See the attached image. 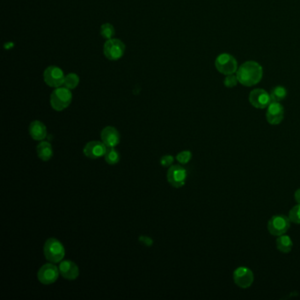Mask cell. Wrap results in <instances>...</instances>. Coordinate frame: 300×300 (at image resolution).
<instances>
[{"mask_svg":"<svg viewBox=\"0 0 300 300\" xmlns=\"http://www.w3.org/2000/svg\"><path fill=\"white\" fill-rule=\"evenodd\" d=\"M43 79L47 85L51 87H60L64 85V72L56 66H50L47 68L43 73Z\"/></svg>","mask_w":300,"mask_h":300,"instance_id":"cell-9","label":"cell"},{"mask_svg":"<svg viewBox=\"0 0 300 300\" xmlns=\"http://www.w3.org/2000/svg\"><path fill=\"white\" fill-rule=\"evenodd\" d=\"M59 275V269L54 265V263L51 262L46 263L40 268L37 273V277L40 283L45 285H50L57 281Z\"/></svg>","mask_w":300,"mask_h":300,"instance_id":"cell-6","label":"cell"},{"mask_svg":"<svg viewBox=\"0 0 300 300\" xmlns=\"http://www.w3.org/2000/svg\"><path fill=\"white\" fill-rule=\"evenodd\" d=\"M249 102L252 106L263 109L270 106L272 100L270 93L263 89L258 88L253 90L249 94Z\"/></svg>","mask_w":300,"mask_h":300,"instance_id":"cell-10","label":"cell"},{"mask_svg":"<svg viewBox=\"0 0 300 300\" xmlns=\"http://www.w3.org/2000/svg\"><path fill=\"white\" fill-rule=\"evenodd\" d=\"M293 243H292V239L287 235H281L278 236L276 240V248L283 254H287L289 252H291Z\"/></svg>","mask_w":300,"mask_h":300,"instance_id":"cell-18","label":"cell"},{"mask_svg":"<svg viewBox=\"0 0 300 300\" xmlns=\"http://www.w3.org/2000/svg\"><path fill=\"white\" fill-rule=\"evenodd\" d=\"M103 51L108 59L115 61L123 57L125 52V45L118 39H110L105 43Z\"/></svg>","mask_w":300,"mask_h":300,"instance_id":"cell-8","label":"cell"},{"mask_svg":"<svg viewBox=\"0 0 300 300\" xmlns=\"http://www.w3.org/2000/svg\"><path fill=\"white\" fill-rule=\"evenodd\" d=\"M28 131L31 137L35 141H43L46 138V126L40 121H34L30 123Z\"/></svg>","mask_w":300,"mask_h":300,"instance_id":"cell-16","label":"cell"},{"mask_svg":"<svg viewBox=\"0 0 300 300\" xmlns=\"http://www.w3.org/2000/svg\"><path fill=\"white\" fill-rule=\"evenodd\" d=\"M166 178L171 186L179 189L185 185L188 178V172L186 168L182 165H171L169 169L167 170Z\"/></svg>","mask_w":300,"mask_h":300,"instance_id":"cell-5","label":"cell"},{"mask_svg":"<svg viewBox=\"0 0 300 300\" xmlns=\"http://www.w3.org/2000/svg\"><path fill=\"white\" fill-rule=\"evenodd\" d=\"M104 158L105 161L109 165H115L120 161V154L114 148H108Z\"/></svg>","mask_w":300,"mask_h":300,"instance_id":"cell-20","label":"cell"},{"mask_svg":"<svg viewBox=\"0 0 300 300\" xmlns=\"http://www.w3.org/2000/svg\"><path fill=\"white\" fill-rule=\"evenodd\" d=\"M238 82H239V81L237 79V76L233 75V74H230V75H226V77H225L224 85L228 88H232V87L236 86Z\"/></svg>","mask_w":300,"mask_h":300,"instance_id":"cell-25","label":"cell"},{"mask_svg":"<svg viewBox=\"0 0 300 300\" xmlns=\"http://www.w3.org/2000/svg\"><path fill=\"white\" fill-rule=\"evenodd\" d=\"M271 100L272 102H280L284 100L287 96V90L283 86L277 85L272 89L271 93Z\"/></svg>","mask_w":300,"mask_h":300,"instance_id":"cell-19","label":"cell"},{"mask_svg":"<svg viewBox=\"0 0 300 300\" xmlns=\"http://www.w3.org/2000/svg\"><path fill=\"white\" fill-rule=\"evenodd\" d=\"M295 200L298 203L300 204V189L295 192Z\"/></svg>","mask_w":300,"mask_h":300,"instance_id":"cell-27","label":"cell"},{"mask_svg":"<svg viewBox=\"0 0 300 300\" xmlns=\"http://www.w3.org/2000/svg\"><path fill=\"white\" fill-rule=\"evenodd\" d=\"M43 254L47 261L52 263L61 262L65 256L64 245L55 238L47 240L43 246Z\"/></svg>","mask_w":300,"mask_h":300,"instance_id":"cell-2","label":"cell"},{"mask_svg":"<svg viewBox=\"0 0 300 300\" xmlns=\"http://www.w3.org/2000/svg\"><path fill=\"white\" fill-rule=\"evenodd\" d=\"M102 142L106 145L108 148H114L120 143V133L115 128L112 126H108L104 128L101 134Z\"/></svg>","mask_w":300,"mask_h":300,"instance_id":"cell-14","label":"cell"},{"mask_svg":"<svg viewBox=\"0 0 300 300\" xmlns=\"http://www.w3.org/2000/svg\"><path fill=\"white\" fill-rule=\"evenodd\" d=\"M108 147L103 142L100 141H91L85 144L83 149L85 156L91 160H96L99 158L105 156Z\"/></svg>","mask_w":300,"mask_h":300,"instance_id":"cell-12","label":"cell"},{"mask_svg":"<svg viewBox=\"0 0 300 300\" xmlns=\"http://www.w3.org/2000/svg\"><path fill=\"white\" fill-rule=\"evenodd\" d=\"M191 158H192V153L191 151H183V152L178 153L176 160L179 163L185 165L191 161Z\"/></svg>","mask_w":300,"mask_h":300,"instance_id":"cell-24","label":"cell"},{"mask_svg":"<svg viewBox=\"0 0 300 300\" xmlns=\"http://www.w3.org/2000/svg\"><path fill=\"white\" fill-rule=\"evenodd\" d=\"M173 161H174V158L172 155H165V156L162 157L161 159V164L163 166L165 167H168L173 165Z\"/></svg>","mask_w":300,"mask_h":300,"instance_id":"cell-26","label":"cell"},{"mask_svg":"<svg viewBox=\"0 0 300 300\" xmlns=\"http://www.w3.org/2000/svg\"><path fill=\"white\" fill-rule=\"evenodd\" d=\"M291 222L292 221L286 216H274L269 221L268 230L274 236H281L287 233L291 226Z\"/></svg>","mask_w":300,"mask_h":300,"instance_id":"cell-4","label":"cell"},{"mask_svg":"<svg viewBox=\"0 0 300 300\" xmlns=\"http://www.w3.org/2000/svg\"><path fill=\"white\" fill-rule=\"evenodd\" d=\"M262 74L263 72L260 64L254 61H248L238 69L236 76L241 85L253 86L261 81Z\"/></svg>","mask_w":300,"mask_h":300,"instance_id":"cell-1","label":"cell"},{"mask_svg":"<svg viewBox=\"0 0 300 300\" xmlns=\"http://www.w3.org/2000/svg\"><path fill=\"white\" fill-rule=\"evenodd\" d=\"M284 116L283 107L279 102H272L267 110L266 118L271 125H277L283 121Z\"/></svg>","mask_w":300,"mask_h":300,"instance_id":"cell-13","label":"cell"},{"mask_svg":"<svg viewBox=\"0 0 300 300\" xmlns=\"http://www.w3.org/2000/svg\"><path fill=\"white\" fill-rule=\"evenodd\" d=\"M114 34H115L114 27L109 23H105V24H103L102 26V27H101V35H102L103 38L107 39V40L113 39Z\"/></svg>","mask_w":300,"mask_h":300,"instance_id":"cell-22","label":"cell"},{"mask_svg":"<svg viewBox=\"0 0 300 300\" xmlns=\"http://www.w3.org/2000/svg\"><path fill=\"white\" fill-rule=\"evenodd\" d=\"M289 218L294 224H300V204L292 208L289 214Z\"/></svg>","mask_w":300,"mask_h":300,"instance_id":"cell-23","label":"cell"},{"mask_svg":"<svg viewBox=\"0 0 300 300\" xmlns=\"http://www.w3.org/2000/svg\"><path fill=\"white\" fill-rule=\"evenodd\" d=\"M60 275L64 278L73 281L76 280L80 275V269L75 262L72 261H62L58 267Z\"/></svg>","mask_w":300,"mask_h":300,"instance_id":"cell-15","label":"cell"},{"mask_svg":"<svg viewBox=\"0 0 300 300\" xmlns=\"http://www.w3.org/2000/svg\"><path fill=\"white\" fill-rule=\"evenodd\" d=\"M36 152L39 159L43 161H51L53 157V148L51 143L42 141L36 147Z\"/></svg>","mask_w":300,"mask_h":300,"instance_id":"cell-17","label":"cell"},{"mask_svg":"<svg viewBox=\"0 0 300 300\" xmlns=\"http://www.w3.org/2000/svg\"><path fill=\"white\" fill-rule=\"evenodd\" d=\"M217 70L224 75L233 74L238 71V63L233 55L229 54H221L215 61Z\"/></svg>","mask_w":300,"mask_h":300,"instance_id":"cell-7","label":"cell"},{"mask_svg":"<svg viewBox=\"0 0 300 300\" xmlns=\"http://www.w3.org/2000/svg\"><path fill=\"white\" fill-rule=\"evenodd\" d=\"M233 280L239 287L248 288L254 282V274L249 269L245 267H240L233 273Z\"/></svg>","mask_w":300,"mask_h":300,"instance_id":"cell-11","label":"cell"},{"mask_svg":"<svg viewBox=\"0 0 300 300\" xmlns=\"http://www.w3.org/2000/svg\"><path fill=\"white\" fill-rule=\"evenodd\" d=\"M72 94L70 89L64 87H57L51 95V107L55 111H63L71 105Z\"/></svg>","mask_w":300,"mask_h":300,"instance_id":"cell-3","label":"cell"},{"mask_svg":"<svg viewBox=\"0 0 300 300\" xmlns=\"http://www.w3.org/2000/svg\"><path fill=\"white\" fill-rule=\"evenodd\" d=\"M79 84H80V78L75 73H70L65 76L64 85L66 88L72 90L76 88Z\"/></svg>","mask_w":300,"mask_h":300,"instance_id":"cell-21","label":"cell"}]
</instances>
